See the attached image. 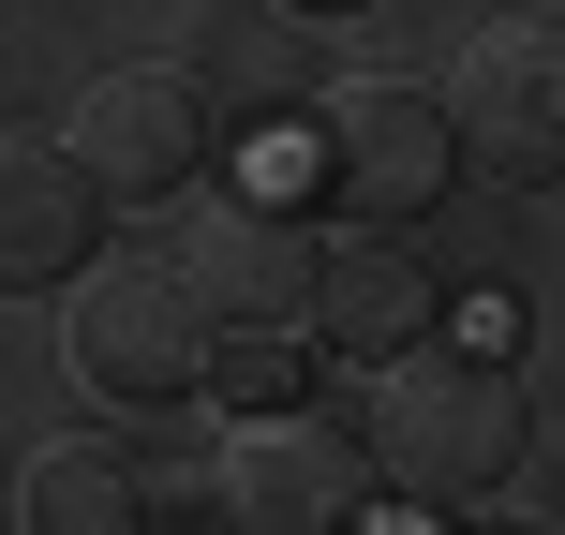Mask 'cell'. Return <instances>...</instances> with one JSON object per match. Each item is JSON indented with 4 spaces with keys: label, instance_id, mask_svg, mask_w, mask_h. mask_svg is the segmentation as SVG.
I'll return each mask as SVG.
<instances>
[{
    "label": "cell",
    "instance_id": "obj_3",
    "mask_svg": "<svg viewBox=\"0 0 565 535\" xmlns=\"http://www.w3.org/2000/svg\"><path fill=\"white\" fill-rule=\"evenodd\" d=\"M60 149L89 164L105 208H164V194H194L224 164V105H209L194 60H105L75 89V119H60Z\"/></svg>",
    "mask_w": 565,
    "mask_h": 535
},
{
    "label": "cell",
    "instance_id": "obj_5",
    "mask_svg": "<svg viewBox=\"0 0 565 535\" xmlns=\"http://www.w3.org/2000/svg\"><path fill=\"white\" fill-rule=\"evenodd\" d=\"M447 135H461V164L551 194V179H565V15L521 0V15L461 30V60H447Z\"/></svg>",
    "mask_w": 565,
    "mask_h": 535
},
{
    "label": "cell",
    "instance_id": "obj_8",
    "mask_svg": "<svg viewBox=\"0 0 565 535\" xmlns=\"http://www.w3.org/2000/svg\"><path fill=\"white\" fill-rule=\"evenodd\" d=\"M312 328H328L358 372L447 328V268H417V224H358V238H342V254L312 268Z\"/></svg>",
    "mask_w": 565,
    "mask_h": 535
},
{
    "label": "cell",
    "instance_id": "obj_4",
    "mask_svg": "<svg viewBox=\"0 0 565 535\" xmlns=\"http://www.w3.org/2000/svg\"><path fill=\"white\" fill-rule=\"evenodd\" d=\"M312 179L342 194V224H431L461 179L447 135V89H402V75H342L312 105Z\"/></svg>",
    "mask_w": 565,
    "mask_h": 535
},
{
    "label": "cell",
    "instance_id": "obj_9",
    "mask_svg": "<svg viewBox=\"0 0 565 535\" xmlns=\"http://www.w3.org/2000/svg\"><path fill=\"white\" fill-rule=\"evenodd\" d=\"M89 224H105V194H89L75 149L0 135V298H45V282H75V268H89Z\"/></svg>",
    "mask_w": 565,
    "mask_h": 535
},
{
    "label": "cell",
    "instance_id": "obj_11",
    "mask_svg": "<svg viewBox=\"0 0 565 535\" xmlns=\"http://www.w3.org/2000/svg\"><path fill=\"white\" fill-rule=\"evenodd\" d=\"M282 15H358V0H282Z\"/></svg>",
    "mask_w": 565,
    "mask_h": 535
},
{
    "label": "cell",
    "instance_id": "obj_7",
    "mask_svg": "<svg viewBox=\"0 0 565 535\" xmlns=\"http://www.w3.org/2000/svg\"><path fill=\"white\" fill-rule=\"evenodd\" d=\"M179 268H194V298L224 312V328H312V268H328V238H312L282 194H209V179H194Z\"/></svg>",
    "mask_w": 565,
    "mask_h": 535
},
{
    "label": "cell",
    "instance_id": "obj_6",
    "mask_svg": "<svg viewBox=\"0 0 565 535\" xmlns=\"http://www.w3.org/2000/svg\"><path fill=\"white\" fill-rule=\"evenodd\" d=\"M358 477H372L358 431L298 417V402H254V417L224 431V477H209V506L254 521V535H328V521H358Z\"/></svg>",
    "mask_w": 565,
    "mask_h": 535
},
{
    "label": "cell",
    "instance_id": "obj_10",
    "mask_svg": "<svg viewBox=\"0 0 565 535\" xmlns=\"http://www.w3.org/2000/svg\"><path fill=\"white\" fill-rule=\"evenodd\" d=\"M0 521H30V535H135V521H164V491H149L119 447H45Z\"/></svg>",
    "mask_w": 565,
    "mask_h": 535
},
{
    "label": "cell",
    "instance_id": "obj_1",
    "mask_svg": "<svg viewBox=\"0 0 565 535\" xmlns=\"http://www.w3.org/2000/svg\"><path fill=\"white\" fill-rule=\"evenodd\" d=\"M358 447L402 506H477L521 477V372L491 342H402V357H372Z\"/></svg>",
    "mask_w": 565,
    "mask_h": 535
},
{
    "label": "cell",
    "instance_id": "obj_2",
    "mask_svg": "<svg viewBox=\"0 0 565 535\" xmlns=\"http://www.w3.org/2000/svg\"><path fill=\"white\" fill-rule=\"evenodd\" d=\"M60 357L105 417H164V402L224 387V312L194 298V268L149 254V268H75L60 282Z\"/></svg>",
    "mask_w": 565,
    "mask_h": 535
}]
</instances>
